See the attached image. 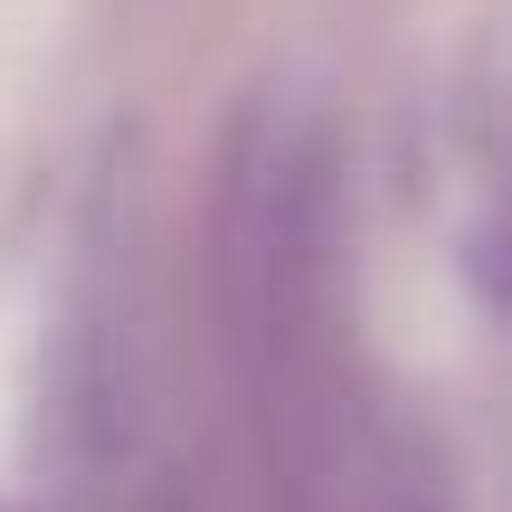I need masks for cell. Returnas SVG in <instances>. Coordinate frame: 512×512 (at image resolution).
Returning a JSON list of instances; mask_svg holds the SVG:
<instances>
[{"label":"cell","mask_w":512,"mask_h":512,"mask_svg":"<svg viewBox=\"0 0 512 512\" xmlns=\"http://www.w3.org/2000/svg\"><path fill=\"white\" fill-rule=\"evenodd\" d=\"M475 275H484V294H494V304H512V209L475 238Z\"/></svg>","instance_id":"cell-1"},{"label":"cell","mask_w":512,"mask_h":512,"mask_svg":"<svg viewBox=\"0 0 512 512\" xmlns=\"http://www.w3.org/2000/svg\"><path fill=\"white\" fill-rule=\"evenodd\" d=\"M152 512H171V503H152Z\"/></svg>","instance_id":"cell-2"}]
</instances>
